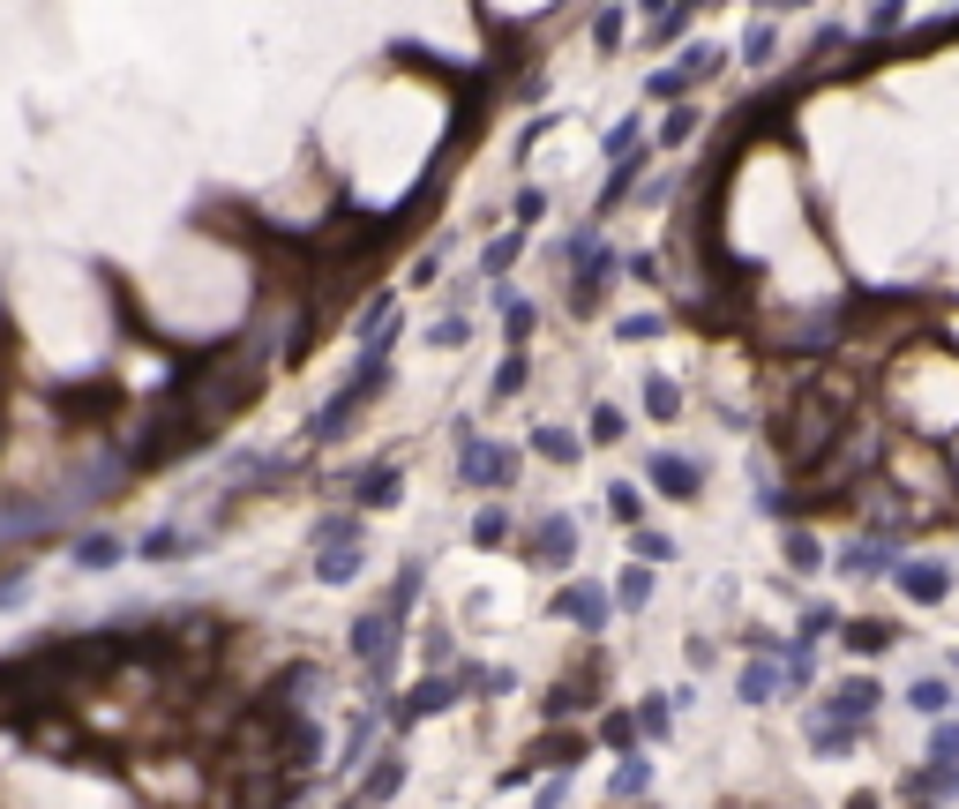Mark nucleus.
<instances>
[{"label":"nucleus","instance_id":"obj_42","mask_svg":"<svg viewBox=\"0 0 959 809\" xmlns=\"http://www.w3.org/2000/svg\"><path fill=\"white\" fill-rule=\"evenodd\" d=\"M517 256H525V233H495V240L480 248V270H488V278H502Z\"/></svg>","mask_w":959,"mask_h":809},{"label":"nucleus","instance_id":"obj_11","mask_svg":"<svg viewBox=\"0 0 959 809\" xmlns=\"http://www.w3.org/2000/svg\"><path fill=\"white\" fill-rule=\"evenodd\" d=\"M323 750H331V734H323V720H300L286 742V772L300 779V787H315L323 779Z\"/></svg>","mask_w":959,"mask_h":809},{"label":"nucleus","instance_id":"obj_51","mask_svg":"<svg viewBox=\"0 0 959 809\" xmlns=\"http://www.w3.org/2000/svg\"><path fill=\"white\" fill-rule=\"evenodd\" d=\"M525 375H533V360H525V352H510V360L495 368V397H517V390H525Z\"/></svg>","mask_w":959,"mask_h":809},{"label":"nucleus","instance_id":"obj_15","mask_svg":"<svg viewBox=\"0 0 959 809\" xmlns=\"http://www.w3.org/2000/svg\"><path fill=\"white\" fill-rule=\"evenodd\" d=\"M360 420V397H353V390H337L331 405H315V420L300 427V435H308V442H315V450H323V442H337V435H345V427Z\"/></svg>","mask_w":959,"mask_h":809},{"label":"nucleus","instance_id":"obj_31","mask_svg":"<svg viewBox=\"0 0 959 809\" xmlns=\"http://www.w3.org/2000/svg\"><path fill=\"white\" fill-rule=\"evenodd\" d=\"M833 630H847V622H839V607H825V599H817V607H802L794 644H810V652H817V638H833Z\"/></svg>","mask_w":959,"mask_h":809},{"label":"nucleus","instance_id":"obj_39","mask_svg":"<svg viewBox=\"0 0 959 809\" xmlns=\"http://www.w3.org/2000/svg\"><path fill=\"white\" fill-rule=\"evenodd\" d=\"M698 128H705V113H698V105H674L668 121H660V150H682Z\"/></svg>","mask_w":959,"mask_h":809},{"label":"nucleus","instance_id":"obj_40","mask_svg":"<svg viewBox=\"0 0 959 809\" xmlns=\"http://www.w3.org/2000/svg\"><path fill=\"white\" fill-rule=\"evenodd\" d=\"M600 150H607L615 166H623V158H637V150H645V121H637V113H629V121H615V128H607V143H600Z\"/></svg>","mask_w":959,"mask_h":809},{"label":"nucleus","instance_id":"obj_44","mask_svg":"<svg viewBox=\"0 0 959 809\" xmlns=\"http://www.w3.org/2000/svg\"><path fill=\"white\" fill-rule=\"evenodd\" d=\"M682 31H690V8H653V15H645V38L653 45H674Z\"/></svg>","mask_w":959,"mask_h":809},{"label":"nucleus","instance_id":"obj_34","mask_svg":"<svg viewBox=\"0 0 959 809\" xmlns=\"http://www.w3.org/2000/svg\"><path fill=\"white\" fill-rule=\"evenodd\" d=\"M615 607H629V615L653 607V570H645V562H629L623 577H615Z\"/></svg>","mask_w":959,"mask_h":809},{"label":"nucleus","instance_id":"obj_47","mask_svg":"<svg viewBox=\"0 0 959 809\" xmlns=\"http://www.w3.org/2000/svg\"><path fill=\"white\" fill-rule=\"evenodd\" d=\"M600 742H607V750H623V757H637V742H645V734H637V720L607 712V720H600Z\"/></svg>","mask_w":959,"mask_h":809},{"label":"nucleus","instance_id":"obj_5","mask_svg":"<svg viewBox=\"0 0 959 809\" xmlns=\"http://www.w3.org/2000/svg\"><path fill=\"white\" fill-rule=\"evenodd\" d=\"M900 562H907V554H900L892 532H862V540L839 548V577H855V585H862V577H900Z\"/></svg>","mask_w":959,"mask_h":809},{"label":"nucleus","instance_id":"obj_19","mask_svg":"<svg viewBox=\"0 0 959 809\" xmlns=\"http://www.w3.org/2000/svg\"><path fill=\"white\" fill-rule=\"evenodd\" d=\"M907 705H915L922 720L937 727V720H952V712H959V689H952V682H945V675H922L915 689H907Z\"/></svg>","mask_w":959,"mask_h":809},{"label":"nucleus","instance_id":"obj_56","mask_svg":"<svg viewBox=\"0 0 959 809\" xmlns=\"http://www.w3.org/2000/svg\"><path fill=\"white\" fill-rule=\"evenodd\" d=\"M847 809H884V802H877V795H847Z\"/></svg>","mask_w":959,"mask_h":809},{"label":"nucleus","instance_id":"obj_36","mask_svg":"<svg viewBox=\"0 0 959 809\" xmlns=\"http://www.w3.org/2000/svg\"><path fill=\"white\" fill-rule=\"evenodd\" d=\"M892 638H900L892 622H847V630H839V644H847V652H870V660H877Z\"/></svg>","mask_w":959,"mask_h":809},{"label":"nucleus","instance_id":"obj_14","mask_svg":"<svg viewBox=\"0 0 959 809\" xmlns=\"http://www.w3.org/2000/svg\"><path fill=\"white\" fill-rule=\"evenodd\" d=\"M420 585H427V562H420V554H405V562H398V577H390V593H382V615H390V622H413Z\"/></svg>","mask_w":959,"mask_h":809},{"label":"nucleus","instance_id":"obj_18","mask_svg":"<svg viewBox=\"0 0 959 809\" xmlns=\"http://www.w3.org/2000/svg\"><path fill=\"white\" fill-rule=\"evenodd\" d=\"M600 682H607V667H600V660H584V675H570V682H555V689H547V720H570V712H578Z\"/></svg>","mask_w":959,"mask_h":809},{"label":"nucleus","instance_id":"obj_45","mask_svg":"<svg viewBox=\"0 0 959 809\" xmlns=\"http://www.w3.org/2000/svg\"><path fill=\"white\" fill-rule=\"evenodd\" d=\"M607 517H615V525H629V532H637V525H645V495H637V487H607Z\"/></svg>","mask_w":959,"mask_h":809},{"label":"nucleus","instance_id":"obj_22","mask_svg":"<svg viewBox=\"0 0 959 809\" xmlns=\"http://www.w3.org/2000/svg\"><path fill=\"white\" fill-rule=\"evenodd\" d=\"M203 548V532H172V525H158V532H143V562H172V554H196Z\"/></svg>","mask_w":959,"mask_h":809},{"label":"nucleus","instance_id":"obj_25","mask_svg":"<svg viewBox=\"0 0 959 809\" xmlns=\"http://www.w3.org/2000/svg\"><path fill=\"white\" fill-rule=\"evenodd\" d=\"M315 577H323V585H353V577H360V540L323 548V554H315Z\"/></svg>","mask_w":959,"mask_h":809},{"label":"nucleus","instance_id":"obj_12","mask_svg":"<svg viewBox=\"0 0 959 809\" xmlns=\"http://www.w3.org/2000/svg\"><path fill=\"white\" fill-rule=\"evenodd\" d=\"M584 757V734H547V742H533V750H525V765L517 772H502V779H510V787H517V779H533V772H570Z\"/></svg>","mask_w":959,"mask_h":809},{"label":"nucleus","instance_id":"obj_3","mask_svg":"<svg viewBox=\"0 0 959 809\" xmlns=\"http://www.w3.org/2000/svg\"><path fill=\"white\" fill-rule=\"evenodd\" d=\"M839 435H847V413H839L825 390H802V397H788V405L772 413V450H780L802 480L839 450Z\"/></svg>","mask_w":959,"mask_h":809},{"label":"nucleus","instance_id":"obj_7","mask_svg":"<svg viewBox=\"0 0 959 809\" xmlns=\"http://www.w3.org/2000/svg\"><path fill=\"white\" fill-rule=\"evenodd\" d=\"M892 585L915 599V607H945V599H952V562H945V554H907Z\"/></svg>","mask_w":959,"mask_h":809},{"label":"nucleus","instance_id":"obj_29","mask_svg":"<svg viewBox=\"0 0 959 809\" xmlns=\"http://www.w3.org/2000/svg\"><path fill=\"white\" fill-rule=\"evenodd\" d=\"M780 682H788V697H802V689L817 682V652L788 638V652H780Z\"/></svg>","mask_w":959,"mask_h":809},{"label":"nucleus","instance_id":"obj_33","mask_svg":"<svg viewBox=\"0 0 959 809\" xmlns=\"http://www.w3.org/2000/svg\"><path fill=\"white\" fill-rule=\"evenodd\" d=\"M308 540H315V554H323V548H345V540H360V510H331L315 532H308Z\"/></svg>","mask_w":959,"mask_h":809},{"label":"nucleus","instance_id":"obj_53","mask_svg":"<svg viewBox=\"0 0 959 809\" xmlns=\"http://www.w3.org/2000/svg\"><path fill=\"white\" fill-rule=\"evenodd\" d=\"M465 338H472V323H465V315H443V323L427 330V345H465Z\"/></svg>","mask_w":959,"mask_h":809},{"label":"nucleus","instance_id":"obj_23","mask_svg":"<svg viewBox=\"0 0 959 809\" xmlns=\"http://www.w3.org/2000/svg\"><path fill=\"white\" fill-rule=\"evenodd\" d=\"M121 554H127L121 532H83V540H76V570H113Z\"/></svg>","mask_w":959,"mask_h":809},{"label":"nucleus","instance_id":"obj_32","mask_svg":"<svg viewBox=\"0 0 959 809\" xmlns=\"http://www.w3.org/2000/svg\"><path fill=\"white\" fill-rule=\"evenodd\" d=\"M629 720H637V734H645V742H668V727H674V697H645V705H637Z\"/></svg>","mask_w":959,"mask_h":809},{"label":"nucleus","instance_id":"obj_26","mask_svg":"<svg viewBox=\"0 0 959 809\" xmlns=\"http://www.w3.org/2000/svg\"><path fill=\"white\" fill-rule=\"evenodd\" d=\"M743 60H750V68H772V60H780V23H772V15H757L750 31H743Z\"/></svg>","mask_w":959,"mask_h":809},{"label":"nucleus","instance_id":"obj_16","mask_svg":"<svg viewBox=\"0 0 959 809\" xmlns=\"http://www.w3.org/2000/svg\"><path fill=\"white\" fill-rule=\"evenodd\" d=\"M743 705H772V697H788V682H780V652H750V667H743Z\"/></svg>","mask_w":959,"mask_h":809},{"label":"nucleus","instance_id":"obj_6","mask_svg":"<svg viewBox=\"0 0 959 809\" xmlns=\"http://www.w3.org/2000/svg\"><path fill=\"white\" fill-rule=\"evenodd\" d=\"M645 480H653V495H668V503H698V495H705V465L682 458V450H653V458H645Z\"/></svg>","mask_w":959,"mask_h":809},{"label":"nucleus","instance_id":"obj_54","mask_svg":"<svg viewBox=\"0 0 959 809\" xmlns=\"http://www.w3.org/2000/svg\"><path fill=\"white\" fill-rule=\"evenodd\" d=\"M533 217H547V195L540 188H517V225H533Z\"/></svg>","mask_w":959,"mask_h":809},{"label":"nucleus","instance_id":"obj_30","mask_svg":"<svg viewBox=\"0 0 959 809\" xmlns=\"http://www.w3.org/2000/svg\"><path fill=\"white\" fill-rule=\"evenodd\" d=\"M674 68H682V76H690V90H698V83H712V76L727 68V45H690Z\"/></svg>","mask_w":959,"mask_h":809},{"label":"nucleus","instance_id":"obj_55","mask_svg":"<svg viewBox=\"0 0 959 809\" xmlns=\"http://www.w3.org/2000/svg\"><path fill=\"white\" fill-rule=\"evenodd\" d=\"M900 23H907V15H900V8H877V15H870V38H892V31H900Z\"/></svg>","mask_w":959,"mask_h":809},{"label":"nucleus","instance_id":"obj_38","mask_svg":"<svg viewBox=\"0 0 959 809\" xmlns=\"http://www.w3.org/2000/svg\"><path fill=\"white\" fill-rule=\"evenodd\" d=\"M629 554H637L645 570H660V562H674V540H668V532H653V525H637V532H629Z\"/></svg>","mask_w":959,"mask_h":809},{"label":"nucleus","instance_id":"obj_48","mask_svg":"<svg viewBox=\"0 0 959 809\" xmlns=\"http://www.w3.org/2000/svg\"><path fill=\"white\" fill-rule=\"evenodd\" d=\"M660 330H668V315H653V307H645V315H623V323H615V338H623V345H645V338H660Z\"/></svg>","mask_w":959,"mask_h":809},{"label":"nucleus","instance_id":"obj_4","mask_svg":"<svg viewBox=\"0 0 959 809\" xmlns=\"http://www.w3.org/2000/svg\"><path fill=\"white\" fill-rule=\"evenodd\" d=\"M458 480L495 495V487H510V480H517V450H510V442H488L472 420H458Z\"/></svg>","mask_w":959,"mask_h":809},{"label":"nucleus","instance_id":"obj_10","mask_svg":"<svg viewBox=\"0 0 959 809\" xmlns=\"http://www.w3.org/2000/svg\"><path fill=\"white\" fill-rule=\"evenodd\" d=\"M555 615L600 638V630H607V615H615V585H562V593H555Z\"/></svg>","mask_w":959,"mask_h":809},{"label":"nucleus","instance_id":"obj_1","mask_svg":"<svg viewBox=\"0 0 959 809\" xmlns=\"http://www.w3.org/2000/svg\"><path fill=\"white\" fill-rule=\"evenodd\" d=\"M263 375H270V345H248V338H241V345H218L210 360H196V368L180 375V413L218 435V427L233 420L241 405H255V397H263Z\"/></svg>","mask_w":959,"mask_h":809},{"label":"nucleus","instance_id":"obj_8","mask_svg":"<svg viewBox=\"0 0 959 809\" xmlns=\"http://www.w3.org/2000/svg\"><path fill=\"white\" fill-rule=\"evenodd\" d=\"M465 689H472V682H465V675H427V682H413V689L398 697V712H390V727L405 734V727H413V720H427V712H443V705H458Z\"/></svg>","mask_w":959,"mask_h":809},{"label":"nucleus","instance_id":"obj_50","mask_svg":"<svg viewBox=\"0 0 959 809\" xmlns=\"http://www.w3.org/2000/svg\"><path fill=\"white\" fill-rule=\"evenodd\" d=\"M623 31H629V15H623V8L592 15V45H600V53H615V45H623Z\"/></svg>","mask_w":959,"mask_h":809},{"label":"nucleus","instance_id":"obj_41","mask_svg":"<svg viewBox=\"0 0 959 809\" xmlns=\"http://www.w3.org/2000/svg\"><path fill=\"white\" fill-rule=\"evenodd\" d=\"M645 98H653V105H690V76H682V68H653Z\"/></svg>","mask_w":959,"mask_h":809},{"label":"nucleus","instance_id":"obj_43","mask_svg":"<svg viewBox=\"0 0 959 809\" xmlns=\"http://www.w3.org/2000/svg\"><path fill=\"white\" fill-rule=\"evenodd\" d=\"M368 742H376V712H360V720H353V734H345V750H337V772H360V757H368Z\"/></svg>","mask_w":959,"mask_h":809},{"label":"nucleus","instance_id":"obj_49","mask_svg":"<svg viewBox=\"0 0 959 809\" xmlns=\"http://www.w3.org/2000/svg\"><path fill=\"white\" fill-rule=\"evenodd\" d=\"M929 765H959V720L929 727Z\"/></svg>","mask_w":959,"mask_h":809},{"label":"nucleus","instance_id":"obj_46","mask_svg":"<svg viewBox=\"0 0 959 809\" xmlns=\"http://www.w3.org/2000/svg\"><path fill=\"white\" fill-rule=\"evenodd\" d=\"M502 540H510V510H495V503H488V510L472 517V548H502Z\"/></svg>","mask_w":959,"mask_h":809},{"label":"nucleus","instance_id":"obj_28","mask_svg":"<svg viewBox=\"0 0 959 809\" xmlns=\"http://www.w3.org/2000/svg\"><path fill=\"white\" fill-rule=\"evenodd\" d=\"M607 795H615V802H645V795H653V765H645V757H623L615 779H607Z\"/></svg>","mask_w":959,"mask_h":809},{"label":"nucleus","instance_id":"obj_9","mask_svg":"<svg viewBox=\"0 0 959 809\" xmlns=\"http://www.w3.org/2000/svg\"><path fill=\"white\" fill-rule=\"evenodd\" d=\"M525 562H533V570H570V562H578V525H570L562 510L540 517L533 540H525Z\"/></svg>","mask_w":959,"mask_h":809},{"label":"nucleus","instance_id":"obj_27","mask_svg":"<svg viewBox=\"0 0 959 809\" xmlns=\"http://www.w3.org/2000/svg\"><path fill=\"white\" fill-rule=\"evenodd\" d=\"M645 420H682V383L674 375H645Z\"/></svg>","mask_w":959,"mask_h":809},{"label":"nucleus","instance_id":"obj_2","mask_svg":"<svg viewBox=\"0 0 959 809\" xmlns=\"http://www.w3.org/2000/svg\"><path fill=\"white\" fill-rule=\"evenodd\" d=\"M877 712H884V682H877V675H847V682H833V689L802 712V734H810L817 757H847V750L870 734Z\"/></svg>","mask_w":959,"mask_h":809},{"label":"nucleus","instance_id":"obj_57","mask_svg":"<svg viewBox=\"0 0 959 809\" xmlns=\"http://www.w3.org/2000/svg\"><path fill=\"white\" fill-rule=\"evenodd\" d=\"M915 809H937V802H915Z\"/></svg>","mask_w":959,"mask_h":809},{"label":"nucleus","instance_id":"obj_37","mask_svg":"<svg viewBox=\"0 0 959 809\" xmlns=\"http://www.w3.org/2000/svg\"><path fill=\"white\" fill-rule=\"evenodd\" d=\"M623 413H615V405H592V420H584V442H592V450H615V442H623Z\"/></svg>","mask_w":959,"mask_h":809},{"label":"nucleus","instance_id":"obj_20","mask_svg":"<svg viewBox=\"0 0 959 809\" xmlns=\"http://www.w3.org/2000/svg\"><path fill=\"white\" fill-rule=\"evenodd\" d=\"M780 554H788L794 577H817V570H825V540H817L810 525H788V532H780Z\"/></svg>","mask_w":959,"mask_h":809},{"label":"nucleus","instance_id":"obj_24","mask_svg":"<svg viewBox=\"0 0 959 809\" xmlns=\"http://www.w3.org/2000/svg\"><path fill=\"white\" fill-rule=\"evenodd\" d=\"M533 450H540L547 465H578V458H584V435H570V427H533Z\"/></svg>","mask_w":959,"mask_h":809},{"label":"nucleus","instance_id":"obj_35","mask_svg":"<svg viewBox=\"0 0 959 809\" xmlns=\"http://www.w3.org/2000/svg\"><path fill=\"white\" fill-rule=\"evenodd\" d=\"M533 323H540V307L533 300H502V330H510V352H525V338H533Z\"/></svg>","mask_w":959,"mask_h":809},{"label":"nucleus","instance_id":"obj_21","mask_svg":"<svg viewBox=\"0 0 959 809\" xmlns=\"http://www.w3.org/2000/svg\"><path fill=\"white\" fill-rule=\"evenodd\" d=\"M907 795L915 802H959V765H922V772H907Z\"/></svg>","mask_w":959,"mask_h":809},{"label":"nucleus","instance_id":"obj_13","mask_svg":"<svg viewBox=\"0 0 959 809\" xmlns=\"http://www.w3.org/2000/svg\"><path fill=\"white\" fill-rule=\"evenodd\" d=\"M398 495H405V472H398V465H368L360 480H353V510H360V517H368V510H390Z\"/></svg>","mask_w":959,"mask_h":809},{"label":"nucleus","instance_id":"obj_52","mask_svg":"<svg viewBox=\"0 0 959 809\" xmlns=\"http://www.w3.org/2000/svg\"><path fill=\"white\" fill-rule=\"evenodd\" d=\"M420 660H427V667H443V660H450V630H443V622H427V638H420Z\"/></svg>","mask_w":959,"mask_h":809},{"label":"nucleus","instance_id":"obj_17","mask_svg":"<svg viewBox=\"0 0 959 809\" xmlns=\"http://www.w3.org/2000/svg\"><path fill=\"white\" fill-rule=\"evenodd\" d=\"M398 787H405V757L390 750V757H376V765H368V779H360V795H353V809H382L390 795H398Z\"/></svg>","mask_w":959,"mask_h":809}]
</instances>
